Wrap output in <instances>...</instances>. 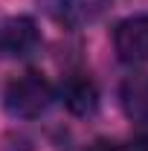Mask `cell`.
Returning a JSON list of instances; mask_svg holds the SVG:
<instances>
[{
  "label": "cell",
  "mask_w": 148,
  "mask_h": 151,
  "mask_svg": "<svg viewBox=\"0 0 148 151\" xmlns=\"http://www.w3.org/2000/svg\"><path fill=\"white\" fill-rule=\"evenodd\" d=\"M3 105L6 111L18 119H38L41 113H47V108L52 105V87L44 76L26 73L15 78L6 93H3Z\"/></svg>",
  "instance_id": "6da1fadb"
},
{
  "label": "cell",
  "mask_w": 148,
  "mask_h": 151,
  "mask_svg": "<svg viewBox=\"0 0 148 151\" xmlns=\"http://www.w3.org/2000/svg\"><path fill=\"white\" fill-rule=\"evenodd\" d=\"M119 99H122V111L128 113L134 122H148V73H131L122 87H119Z\"/></svg>",
  "instance_id": "5b68a950"
},
{
  "label": "cell",
  "mask_w": 148,
  "mask_h": 151,
  "mask_svg": "<svg viewBox=\"0 0 148 151\" xmlns=\"http://www.w3.org/2000/svg\"><path fill=\"white\" fill-rule=\"evenodd\" d=\"M87 151H125V145L111 142V139H96L93 145H87Z\"/></svg>",
  "instance_id": "8992f818"
},
{
  "label": "cell",
  "mask_w": 148,
  "mask_h": 151,
  "mask_svg": "<svg viewBox=\"0 0 148 151\" xmlns=\"http://www.w3.org/2000/svg\"><path fill=\"white\" fill-rule=\"evenodd\" d=\"M38 44H41V32H38L32 18H23V15L9 18L0 26V52L3 55H12V58L29 55Z\"/></svg>",
  "instance_id": "3957f363"
},
{
  "label": "cell",
  "mask_w": 148,
  "mask_h": 151,
  "mask_svg": "<svg viewBox=\"0 0 148 151\" xmlns=\"http://www.w3.org/2000/svg\"><path fill=\"white\" fill-rule=\"evenodd\" d=\"M61 96H64V105L70 108V113H75V116H90L99 108V90H96L93 78H87V76H70L64 81Z\"/></svg>",
  "instance_id": "277c9868"
},
{
  "label": "cell",
  "mask_w": 148,
  "mask_h": 151,
  "mask_svg": "<svg viewBox=\"0 0 148 151\" xmlns=\"http://www.w3.org/2000/svg\"><path fill=\"white\" fill-rule=\"evenodd\" d=\"M116 55L125 64H145L148 61V15H134L116 23L113 29Z\"/></svg>",
  "instance_id": "7a4b0ae2"
}]
</instances>
